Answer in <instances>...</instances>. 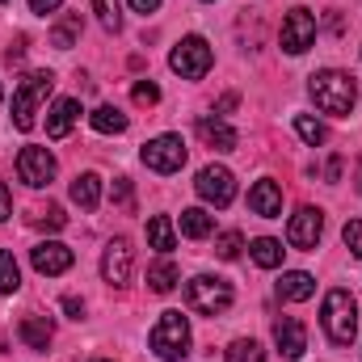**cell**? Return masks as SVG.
Returning a JSON list of instances; mask_svg holds the SVG:
<instances>
[{
    "mask_svg": "<svg viewBox=\"0 0 362 362\" xmlns=\"http://www.w3.org/2000/svg\"><path fill=\"white\" fill-rule=\"evenodd\" d=\"M308 89H312V101H316L325 114H337V118H346V114L354 110V101H358V85H354V76H346V72H337V68L316 72Z\"/></svg>",
    "mask_w": 362,
    "mask_h": 362,
    "instance_id": "1",
    "label": "cell"
},
{
    "mask_svg": "<svg viewBox=\"0 0 362 362\" xmlns=\"http://www.w3.org/2000/svg\"><path fill=\"white\" fill-rule=\"evenodd\" d=\"M320 325H325V333H329L333 346H350L354 341V333H358V308H354V295L346 286H333L325 295Z\"/></svg>",
    "mask_w": 362,
    "mask_h": 362,
    "instance_id": "2",
    "label": "cell"
},
{
    "mask_svg": "<svg viewBox=\"0 0 362 362\" xmlns=\"http://www.w3.org/2000/svg\"><path fill=\"white\" fill-rule=\"evenodd\" d=\"M51 89H55V72H30L17 85V93H13V127L17 131H30L34 127V114L51 97Z\"/></svg>",
    "mask_w": 362,
    "mask_h": 362,
    "instance_id": "3",
    "label": "cell"
},
{
    "mask_svg": "<svg viewBox=\"0 0 362 362\" xmlns=\"http://www.w3.org/2000/svg\"><path fill=\"white\" fill-rule=\"evenodd\" d=\"M152 354L165 362H181L189 354V325H185V316L181 312H160V320H156V329H152Z\"/></svg>",
    "mask_w": 362,
    "mask_h": 362,
    "instance_id": "4",
    "label": "cell"
},
{
    "mask_svg": "<svg viewBox=\"0 0 362 362\" xmlns=\"http://www.w3.org/2000/svg\"><path fill=\"white\" fill-rule=\"evenodd\" d=\"M185 303L202 316H223L232 308V286L223 278H211V274H198L185 282Z\"/></svg>",
    "mask_w": 362,
    "mask_h": 362,
    "instance_id": "5",
    "label": "cell"
},
{
    "mask_svg": "<svg viewBox=\"0 0 362 362\" xmlns=\"http://www.w3.org/2000/svg\"><path fill=\"white\" fill-rule=\"evenodd\" d=\"M211 64H215V55H211L206 38H198V34L181 38L177 47H173V55H169V68H173L177 76H185V81H202V76L211 72Z\"/></svg>",
    "mask_w": 362,
    "mask_h": 362,
    "instance_id": "6",
    "label": "cell"
},
{
    "mask_svg": "<svg viewBox=\"0 0 362 362\" xmlns=\"http://www.w3.org/2000/svg\"><path fill=\"white\" fill-rule=\"evenodd\" d=\"M139 156H144V165L152 173H177L181 165H185V139L181 135H156V139L144 144Z\"/></svg>",
    "mask_w": 362,
    "mask_h": 362,
    "instance_id": "7",
    "label": "cell"
},
{
    "mask_svg": "<svg viewBox=\"0 0 362 362\" xmlns=\"http://www.w3.org/2000/svg\"><path fill=\"white\" fill-rule=\"evenodd\" d=\"M278 42H282L286 55H303V51L316 42V17H312L308 8H291V13L282 17V34H278Z\"/></svg>",
    "mask_w": 362,
    "mask_h": 362,
    "instance_id": "8",
    "label": "cell"
},
{
    "mask_svg": "<svg viewBox=\"0 0 362 362\" xmlns=\"http://www.w3.org/2000/svg\"><path fill=\"white\" fill-rule=\"evenodd\" d=\"M194 189H198V198L202 202H211V206H228L232 198H236V177L223 169V165H206L198 181H194Z\"/></svg>",
    "mask_w": 362,
    "mask_h": 362,
    "instance_id": "9",
    "label": "cell"
},
{
    "mask_svg": "<svg viewBox=\"0 0 362 362\" xmlns=\"http://www.w3.org/2000/svg\"><path fill=\"white\" fill-rule=\"evenodd\" d=\"M131 270H135V249H131V240H110L105 245V253H101V278L110 282V286H127L131 282Z\"/></svg>",
    "mask_w": 362,
    "mask_h": 362,
    "instance_id": "10",
    "label": "cell"
},
{
    "mask_svg": "<svg viewBox=\"0 0 362 362\" xmlns=\"http://www.w3.org/2000/svg\"><path fill=\"white\" fill-rule=\"evenodd\" d=\"M320 232H325V215H320L316 206H299V211L291 215L286 240H291V249H303V253H312V249H316V240H320Z\"/></svg>",
    "mask_w": 362,
    "mask_h": 362,
    "instance_id": "11",
    "label": "cell"
},
{
    "mask_svg": "<svg viewBox=\"0 0 362 362\" xmlns=\"http://www.w3.org/2000/svg\"><path fill=\"white\" fill-rule=\"evenodd\" d=\"M17 173H21L25 185L42 189V185L55 181V156H51L47 148H21V156H17Z\"/></svg>",
    "mask_w": 362,
    "mask_h": 362,
    "instance_id": "12",
    "label": "cell"
},
{
    "mask_svg": "<svg viewBox=\"0 0 362 362\" xmlns=\"http://www.w3.org/2000/svg\"><path fill=\"white\" fill-rule=\"evenodd\" d=\"M30 262H34V270H38V274L55 278V274L72 270L76 253H72L68 245H59V240H42V245H34V249H30Z\"/></svg>",
    "mask_w": 362,
    "mask_h": 362,
    "instance_id": "13",
    "label": "cell"
},
{
    "mask_svg": "<svg viewBox=\"0 0 362 362\" xmlns=\"http://www.w3.org/2000/svg\"><path fill=\"white\" fill-rule=\"evenodd\" d=\"M274 341H278L282 358L299 362V358H303V350H308V329H303V320H295V316H282V320L274 325Z\"/></svg>",
    "mask_w": 362,
    "mask_h": 362,
    "instance_id": "14",
    "label": "cell"
},
{
    "mask_svg": "<svg viewBox=\"0 0 362 362\" xmlns=\"http://www.w3.org/2000/svg\"><path fill=\"white\" fill-rule=\"evenodd\" d=\"M249 211L262 215V219H274V215L282 211V185L270 181V177H262L253 189H249Z\"/></svg>",
    "mask_w": 362,
    "mask_h": 362,
    "instance_id": "15",
    "label": "cell"
},
{
    "mask_svg": "<svg viewBox=\"0 0 362 362\" xmlns=\"http://www.w3.org/2000/svg\"><path fill=\"white\" fill-rule=\"evenodd\" d=\"M76 118H81V101H76V97H59V101L51 105V114H47V135H51V139H64V135L76 127Z\"/></svg>",
    "mask_w": 362,
    "mask_h": 362,
    "instance_id": "16",
    "label": "cell"
},
{
    "mask_svg": "<svg viewBox=\"0 0 362 362\" xmlns=\"http://www.w3.org/2000/svg\"><path fill=\"white\" fill-rule=\"evenodd\" d=\"M198 135H202V144L215 148V152H232V148H236V131H232L223 118H198Z\"/></svg>",
    "mask_w": 362,
    "mask_h": 362,
    "instance_id": "17",
    "label": "cell"
},
{
    "mask_svg": "<svg viewBox=\"0 0 362 362\" xmlns=\"http://www.w3.org/2000/svg\"><path fill=\"white\" fill-rule=\"evenodd\" d=\"M316 295V278L303 270H291L278 278V299H291V303H303V299H312Z\"/></svg>",
    "mask_w": 362,
    "mask_h": 362,
    "instance_id": "18",
    "label": "cell"
},
{
    "mask_svg": "<svg viewBox=\"0 0 362 362\" xmlns=\"http://www.w3.org/2000/svg\"><path fill=\"white\" fill-rule=\"evenodd\" d=\"M148 245L156 249V253H173V245H177V232H173V223H169V215H152L148 219Z\"/></svg>",
    "mask_w": 362,
    "mask_h": 362,
    "instance_id": "19",
    "label": "cell"
},
{
    "mask_svg": "<svg viewBox=\"0 0 362 362\" xmlns=\"http://www.w3.org/2000/svg\"><path fill=\"white\" fill-rule=\"evenodd\" d=\"M72 202L81 211H97V202H101V177L97 173H81V177L72 181Z\"/></svg>",
    "mask_w": 362,
    "mask_h": 362,
    "instance_id": "20",
    "label": "cell"
},
{
    "mask_svg": "<svg viewBox=\"0 0 362 362\" xmlns=\"http://www.w3.org/2000/svg\"><path fill=\"white\" fill-rule=\"evenodd\" d=\"M51 333H55V329H51L47 316H25V320H21V341H25L30 350H47V346H51Z\"/></svg>",
    "mask_w": 362,
    "mask_h": 362,
    "instance_id": "21",
    "label": "cell"
},
{
    "mask_svg": "<svg viewBox=\"0 0 362 362\" xmlns=\"http://www.w3.org/2000/svg\"><path fill=\"white\" fill-rule=\"evenodd\" d=\"M177 278H181V270H177V262L173 257H160L152 270H148V286L156 291V295H169L173 286H177Z\"/></svg>",
    "mask_w": 362,
    "mask_h": 362,
    "instance_id": "22",
    "label": "cell"
},
{
    "mask_svg": "<svg viewBox=\"0 0 362 362\" xmlns=\"http://www.w3.org/2000/svg\"><path fill=\"white\" fill-rule=\"evenodd\" d=\"M181 232L189 240H202V236L215 232V215H206L202 206H189V211H181Z\"/></svg>",
    "mask_w": 362,
    "mask_h": 362,
    "instance_id": "23",
    "label": "cell"
},
{
    "mask_svg": "<svg viewBox=\"0 0 362 362\" xmlns=\"http://www.w3.org/2000/svg\"><path fill=\"white\" fill-rule=\"evenodd\" d=\"M93 131H101V135H122V131H127V114H122L118 105H97V110H93Z\"/></svg>",
    "mask_w": 362,
    "mask_h": 362,
    "instance_id": "24",
    "label": "cell"
},
{
    "mask_svg": "<svg viewBox=\"0 0 362 362\" xmlns=\"http://www.w3.org/2000/svg\"><path fill=\"white\" fill-rule=\"evenodd\" d=\"M249 253H253V262H257L262 270H278V266H282V253H286V249H282V245H278L274 236H257Z\"/></svg>",
    "mask_w": 362,
    "mask_h": 362,
    "instance_id": "25",
    "label": "cell"
},
{
    "mask_svg": "<svg viewBox=\"0 0 362 362\" xmlns=\"http://www.w3.org/2000/svg\"><path fill=\"white\" fill-rule=\"evenodd\" d=\"M76 34H81V13H68L55 30H51V47H59V51H72L76 47Z\"/></svg>",
    "mask_w": 362,
    "mask_h": 362,
    "instance_id": "26",
    "label": "cell"
},
{
    "mask_svg": "<svg viewBox=\"0 0 362 362\" xmlns=\"http://www.w3.org/2000/svg\"><path fill=\"white\" fill-rule=\"evenodd\" d=\"M228 362H266V350L253 337H240V341L228 346Z\"/></svg>",
    "mask_w": 362,
    "mask_h": 362,
    "instance_id": "27",
    "label": "cell"
},
{
    "mask_svg": "<svg viewBox=\"0 0 362 362\" xmlns=\"http://www.w3.org/2000/svg\"><path fill=\"white\" fill-rule=\"evenodd\" d=\"M21 286V274H17V257L8 249H0V295H13Z\"/></svg>",
    "mask_w": 362,
    "mask_h": 362,
    "instance_id": "28",
    "label": "cell"
},
{
    "mask_svg": "<svg viewBox=\"0 0 362 362\" xmlns=\"http://www.w3.org/2000/svg\"><path fill=\"white\" fill-rule=\"evenodd\" d=\"M295 131H299V139L308 144V148H316V144H325V127L312 118V114H295Z\"/></svg>",
    "mask_w": 362,
    "mask_h": 362,
    "instance_id": "29",
    "label": "cell"
},
{
    "mask_svg": "<svg viewBox=\"0 0 362 362\" xmlns=\"http://www.w3.org/2000/svg\"><path fill=\"white\" fill-rule=\"evenodd\" d=\"M93 13H97V21H101L110 34H118V30H122V13H118V0H93Z\"/></svg>",
    "mask_w": 362,
    "mask_h": 362,
    "instance_id": "30",
    "label": "cell"
},
{
    "mask_svg": "<svg viewBox=\"0 0 362 362\" xmlns=\"http://www.w3.org/2000/svg\"><path fill=\"white\" fill-rule=\"evenodd\" d=\"M240 249H245L240 232H219V236H215V257H223V262H236V257H240Z\"/></svg>",
    "mask_w": 362,
    "mask_h": 362,
    "instance_id": "31",
    "label": "cell"
},
{
    "mask_svg": "<svg viewBox=\"0 0 362 362\" xmlns=\"http://www.w3.org/2000/svg\"><path fill=\"white\" fill-rule=\"evenodd\" d=\"M34 223H38V228H51V232H59V228L68 223V215H64V206H42V211L34 215Z\"/></svg>",
    "mask_w": 362,
    "mask_h": 362,
    "instance_id": "32",
    "label": "cell"
},
{
    "mask_svg": "<svg viewBox=\"0 0 362 362\" xmlns=\"http://www.w3.org/2000/svg\"><path fill=\"white\" fill-rule=\"evenodd\" d=\"M341 240L354 249V257H362V219H350V223L341 228Z\"/></svg>",
    "mask_w": 362,
    "mask_h": 362,
    "instance_id": "33",
    "label": "cell"
},
{
    "mask_svg": "<svg viewBox=\"0 0 362 362\" xmlns=\"http://www.w3.org/2000/svg\"><path fill=\"white\" fill-rule=\"evenodd\" d=\"M131 97H135V105H156V101H160V89H156L152 81H139Z\"/></svg>",
    "mask_w": 362,
    "mask_h": 362,
    "instance_id": "34",
    "label": "cell"
},
{
    "mask_svg": "<svg viewBox=\"0 0 362 362\" xmlns=\"http://www.w3.org/2000/svg\"><path fill=\"white\" fill-rule=\"evenodd\" d=\"M110 198H114L118 206H127V211H131V181H127V177H118L114 185H110Z\"/></svg>",
    "mask_w": 362,
    "mask_h": 362,
    "instance_id": "35",
    "label": "cell"
},
{
    "mask_svg": "<svg viewBox=\"0 0 362 362\" xmlns=\"http://www.w3.org/2000/svg\"><path fill=\"white\" fill-rule=\"evenodd\" d=\"M64 312H68L72 320H81V316H85V303H81L76 295H68V299H64Z\"/></svg>",
    "mask_w": 362,
    "mask_h": 362,
    "instance_id": "36",
    "label": "cell"
},
{
    "mask_svg": "<svg viewBox=\"0 0 362 362\" xmlns=\"http://www.w3.org/2000/svg\"><path fill=\"white\" fill-rule=\"evenodd\" d=\"M59 4H64V0H30V8H34V13H42V17H47V13H55Z\"/></svg>",
    "mask_w": 362,
    "mask_h": 362,
    "instance_id": "37",
    "label": "cell"
},
{
    "mask_svg": "<svg viewBox=\"0 0 362 362\" xmlns=\"http://www.w3.org/2000/svg\"><path fill=\"white\" fill-rule=\"evenodd\" d=\"M13 215V198H8V189H4V181H0V223Z\"/></svg>",
    "mask_w": 362,
    "mask_h": 362,
    "instance_id": "38",
    "label": "cell"
},
{
    "mask_svg": "<svg viewBox=\"0 0 362 362\" xmlns=\"http://www.w3.org/2000/svg\"><path fill=\"white\" fill-rule=\"evenodd\" d=\"M131 8L148 17V13H156V8H160V0H131Z\"/></svg>",
    "mask_w": 362,
    "mask_h": 362,
    "instance_id": "39",
    "label": "cell"
},
{
    "mask_svg": "<svg viewBox=\"0 0 362 362\" xmlns=\"http://www.w3.org/2000/svg\"><path fill=\"white\" fill-rule=\"evenodd\" d=\"M228 110H236V93H223L219 97V114H228Z\"/></svg>",
    "mask_w": 362,
    "mask_h": 362,
    "instance_id": "40",
    "label": "cell"
},
{
    "mask_svg": "<svg viewBox=\"0 0 362 362\" xmlns=\"http://www.w3.org/2000/svg\"><path fill=\"white\" fill-rule=\"evenodd\" d=\"M341 177V156H333V160H329V181H337Z\"/></svg>",
    "mask_w": 362,
    "mask_h": 362,
    "instance_id": "41",
    "label": "cell"
},
{
    "mask_svg": "<svg viewBox=\"0 0 362 362\" xmlns=\"http://www.w3.org/2000/svg\"><path fill=\"white\" fill-rule=\"evenodd\" d=\"M206 4H215V0H206Z\"/></svg>",
    "mask_w": 362,
    "mask_h": 362,
    "instance_id": "42",
    "label": "cell"
},
{
    "mask_svg": "<svg viewBox=\"0 0 362 362\" xmlns=\"http://www.w3.org/2000/svg\"><path fill=\"white\" fill-rule=\"evenodd\" d=\"M97 362H105V358H97Z\"/></svg>",
    "mask_w": 362,
    "mask_h": 362,
    "instance_id": "43",
    "label": "cell"
},
{
    "mask_svg": "<svg viewBox=\"0 0 362 362\" xmlns=\"http://www.w3.org/2000/svg\"><path fill=\"white\" fill-rule=\"evenodd\" d=\"M0 97H4V93H0Z\"/></svg>",
    "mask_w": 362,
    "mask_h": 362,
    "instance_id": "44",
    "label": "cell"
}]
</instances>
